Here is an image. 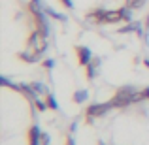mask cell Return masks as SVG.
Wrapping results in <instances>:
<instances>
[{
    "label": "cell",
    "instance_id": "13",
    "mask_svg": "<svg viewBox=\"0 0 149 145\" xmlns=\"http://www.w3.org/2000/svg\"><path fill=\"white\" fill-rule=\"evenodd\" d=\"M45 104H47V109H53V111L58 109V104H57V100H55V96L51 94V92L45 94Z\"/></svg>",
    "mask_w": 149,
    "mask_h": 145
},
{
    "label": "cell",
    "instance_id": "15",
    "mask_svg": "<svg viewBox=\"0 0 149 145\" xmlns=\"http://www.w3.org/2000/svg\"><path fill=\"white\" fill-rule=\"evenodd\" d=\"M45 13L51 15L53 19H57V21H66V17H64V15H62V13H57V11H55V10H51V8H45Z\"/></svg>",
    "mask_w": 149,
    "mask_h": 145
},
{
    "label": "cell",
    "instance_id": "14",
    "mask_svg": "<svg viewBox=\"0 0 149 145\" xmlns=\"http://www.w3.org/2000/svg\"><path fill=\"white\" fill-rule=\"evenodd\" d=\"M143 4H146V0H127V8H130V10H140Z\"/></svg>",
    "mask_w": 149,
    "mask_h": 145
},
{
    "label": "cell",
    "instance_id": "6",
    "mask_svg": "<svg viewBox=\"0 0 149 145\" xmlns=\"http://www.w3.org/2000/svg\"><path fill=\"white\" fill-rule=\"evenodd\" d=\"M100 64H102V60L98 57H93V60L89 62L87 66H85V77H87L89 81H93L96 76H98V68H100Z\"/></svg>",
    "mask_w": 149,
    "mask_h": 145
},
{
    "label": "cell",
    "instance_id": "16",
    "mask_svg": "<svg viewBox=\"0 0 149 145\" xmlns=\"http://www.w3.org/2000/svg\"><path fill=\"white\" fill-rule=\"evenodd\" d=\"M32 104L36 105V109H38V111H45V109H47V104H45L44 100H40V98H38V100H34Z\"/></svg>",
    "mask_w": 149,
    "mask_h": 145
},
{
    "label": "cell",
    "instance_id": "19",
    "mask_svg": "<svg viewBox=\"0 0 149 145\" xmlns=\"http://www.w3.org/2000/svg\"><path fill=\"white\" fill-rule=\"evenodd\" d=\"M61 2H62V6H64V8H68V10L74 6V4H72V0H61Z\"/></svg>",
    "mask_w": 149,
    "mask_h": 145
},
{
    "label": "cell",
    "instance_id": "4",
    "mask_svg": "<svg viewBox=\"0 0 149 145\" xmlns=\"http://www.w3.org/2000/svg\"><path fill=\"white\" fill-rule=\"evenodd\" d=\"M32 21L36 30L42 34L44 38L49 36V21H47V13H40V15H32Z\"/></svg>",
    "mask_w": 149,
    "mask_h": 145
},
{
    "label": "cell",
    "instance_id": "12",
    "mask_svg": "<svg viewBox=\"0 0 149 145\" xmlns=\"http://www.w3.org/2000/svg\"><path fill=\"white\" fill-rule=\"evenodd\" d=\"M29 85L36 94H47V87H45V83H42V81H30Z\"/></svg>",
    "mask_w": 149,
    "mask_h": 145
},
{
    "label": "cell",
    "instance_id": "22",
    "mask_svg": "<svg viewBox=\"0 0 149 145\" xmlns=\"http://www.w3.org/2000/svg\"><path fill=\"white\" fill-rule=\"evenodd\" d=\"M143 94H146V100H149V87L143 89Z\"/></svg>",
    "mask_w": 149,
    "mask_h": 145
},
{
    "label": "cell",
    "instance_id": "24",
    "mask_svg": "<svg viewBox=\"0 0 149 145\" xmlns=\"http://www.w3.org/2000/svg\"><path fill=\"white\" fill-rule=\"evenodd\" d=\"M96 145H106V143H104V142H98V143H96Z\"/></svg>",
    "mask_w": 149,
    "mask_h": 145
},
{
    "label": "cell",
    "instance_id": "2",
    "mask_svg": "<svg viewBox=\"0 0 149 145\" xmlns=\"http://www.w3.org/2000/svg\"><path fill=\"white\" fill-rule=\"evenodd\" d=\"M113 108L111 102H100V104H91L87 108V111H85V115H87V119H85V123H93V119L95 117H104L106 113L109 111V109Z\"/></svg>",
    "mask_w": 149,
    "mask_h": 145
},
{
    "label": "cell",
    "instance_id": "17",
    "mask_svg": "<svg viewBox=\"0 0 149 145\" xmlns=\"http://www.w3.org/2000/svg\"><path fill=\"white\" fill-rule=\"evenodd\" d=\"M40 143H42V145H49V134H47V132H42V136H40Z\"/></svg>",
    "mask_w": 149,
    "mask_h": 145
},
{
    "label": "cell",
    "instance_id": "25",
    "mask_svg": "<svg viewBox=\"0 0 149 145\" xmlns=\"http://www.w3.org/2000/svg\"><path fill=\"white\" fill-rule=\"evenodd\" d=\"M146 23H147V28H149V17H147V21H146Z\"/></svg>",
    "mask_w": 149,
    "mask_h": 145
},
{
    "label": "cell",
    "instance_id": "5",
    "mask_svg": "<svg viewBox=\"0 0 149 145\" xmlns=\"http://www.w3.org/2000/svg\"><path fill=\"white\" fill-rule=\"evenodd\" d=\"M76 57H77V62H79L81 66H87L89 62L93 60V51L89 47H85V45H76Z\"/></svg>",
    "mask_w": 149,
    "mask_h": 145
},
{
    "label": "cell",
    "instance_id": "21",
    "mask_svg": "<svg viewBox=\"0 0 149 145\" xmlns=\"http://www.w3.org/2000/svg\"><path fill=\"white\" fill-rule=\"evenodd\" d=\"M66 145H76V142H74V138H72V134L66 138Z\"/></svg>",
    "mask_w": 149,
    "mask_h": 145
},
{
    "label": "cell",
    "instance_id": "8",
    "mask_svg": "<svg viewBox=\"0 0 149 145\" xmlns=\"http://www.w3.org/2000/svg\"><path fill=\"white\" fill-rule=\"evenodd\" d=\"M29 11L30 15H40V13H45V6L42 0H30L29 2Z\"/></svg>",
    "mask_w": 149,
    "mask_h": 145
},
{
    "label": "cell",
    "instance_id": "18",
    "mask_svg": "<svg viewBox=\"0 0 149 145\" xmlns=\"http://www.w3.org/2000/svg\"><path fill=\"white\" fill-rule=\"evenodd\" d=\"M53 66H55V60H53V58H47V60H44V68H53Z\"/></svg>",
    "mask_w": 149,
    "mask_h": 145
},
{
    "label": "cell",
    "instance_id": "1",
    "mask_svg": "<svg viewBox=\"0 0 149 145\" xmlns=\"http://www.w3.org/2000/svg\"><path fill=\"white\" fill-rule=\"evenodd\" d=\"M146 100V94H143V91H136V87H132V85H125V87H121L119 91L115 92V96L111 98V104L113 108H127V105L130 104H138V102H143Z\"/></svg>",
    "mask_w": 149,
    "mask_h": 145
},
{
    "label": "cell",
    "instance_id": "9",
    "mask_svg": "<svg viewBox=\"0 0 149 145\" xmlns=\"http://www.w3.org/2000/svg\"><path fill=\"white\" fill-rule=\"evenodd\" d=\"M40 136H42V130L38 126H32L29 130V145H42L40 143Z\"/></svg>",
    "mask_w": 149,
    "mask_h": 145
},
{
    "label": "cell",
    "instance_id": "10",
    "mask_svg": "<svg viewBox=\"0 0 149 145\" xmlns=\"http://www.w3.org/2000/svg\"><path fill=\"white\" fill-rule=\"evenodd\" d=\"M72 100L76 102V104H83V102H87L89 100V91H87V89H77V91L72 94Z\"/></svg>",
    "mask_w": 149,
    "mask_h": 145
},
{
    "label": "cell",
    "instance_id": "20",
    "mask_svg": "<svg viewBox=\"0 0 149 145\" xmlns=\"http://www.w3.org/2000/svg\"><path fill=\"white\" fill-rule=\"evenodd\" d=\"M68 130H70L68 134H74V132L77 130V123H72V124H70V128H68Z\"/></svg>",
    "mask_w": 149,
    "mask_h": 145
},
{
    "label": "cell",
    "instance_id": "7",
    "mask_svg": "<svg viewBox=\"0 0 149 145\" xmlns=\"http://www.w3.org/2000/svg\"><path fill=\"white\" fill-rule=\"evenodd\" d=\"M106 13H108V10L96 8V10H91V11L87 13V19H89V21H93V23H96V25H104Z\"/></svg>",
    "mask_w": 149,
    "mask_h": 145
},
{
    "label": "cell",
    "instance_id": "3",
    "mask_svg": "<svg viewBox=\"0 0 149 145\" xmlns=\"http://www.w3.org/2000/svg\"><path fill=\"white\" fill-rule=\"evenodd\" d=\"M130 8H117V10H111L106 13L104 23L108 25H113V23H121V21H130Z\"/></svg>",
    "mask_w": 149,
    "mask_h": 145
},
{
    "label": "cell",
    "instance_id": "23",
    "mask_svg": "<svg viewBox=\"0 0 149 145\" xmlns=\"http://www.w3.org/2000/svg\"><path fill=\"white\" fill-rule=\"evenodd\" d=\"M143 64H146L147 68H149V58H146V60H143Z\"/></svg>",
    "mask_w": 149,
    "mask_h": 145
},
{
    "label": "cell",
    "instance_id": "11",
    "mask_svg": "<svg viewBox=\"0 0 149 145\" xmlns=\"http://www.w3.org/2000/svg\"><path fill=\"white\" fill-rule=\"evenodd\" d=\"M17 57L21 58L23 62H29V64H32V62H38V57H40V55L32 53V51H21Z\"/></svg>",
    "mask_w": 149,
    "mask_h": 145
}]
</instances>
